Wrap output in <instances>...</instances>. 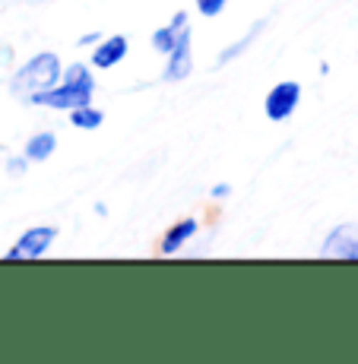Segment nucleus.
I'll use <instances>...</instances> for the list:
<instances>
[{
  "label": "nucleus",
  "mask_w": 358,
  "mask_h": 364,
  "mask_svg": "<svg viewBox=\"0 0 358 364\" xmlns=\"http://www.w3.org/2000/svg\"><path fill=\"white\" fill-rule=\"evenodd\" d=\"M60 58L54 51H41L35 54L29 64H23L13 73L10 80V92L16 95V99H26L29 102V95L41 92V89H51L60 82Z\"/></svg>",
  "instance_id": "f257e3e1"
},
{
  "label": "nucleus",
  "mask_w": 358,
  "mask_h": 364,
  "mask_svg": "<svg viewBox=\"0 0 358 364\" xmlns=\"http://www.w3.org/2000/svg\"><path fill=\"white\" fill-rule=\"evenodd\" d=\"M29 102L38 105V108L73 111V108H83V105H93V92H83V89L70 86V82H58V86L41 89V92L29 95Z\"/></svg>",
  "instance_id": "f03ea898"
},
{
  "label": "nucleus",
  "mask_w": 358,
  "mask_h": 364,
  "mask_svg": "<svg viewBox=\"0 0 358 364\" xmlns=\"http://www.w3.org/2000/svg\"><path fill=\"white\" fill-rule=\"evenodd\" d=\"M298 102H301V82L285 80V82H276V86L266 92L263 111H266V117H270V121L283 124V121H289V117L295 114Z\"/></svg>",
  "instance_id": "7ed1b4c3"
},
{
  "label": "nucleus",
  "mask_w": 358,
  "mask_h": 364,
  "mask_svg": "<svg viewBox=\"0 0 358 364\" xmlns=\"http://www.w3.org/2000/svg\"><path fill=\"white\" fill-rule=\"evenodd\" d=\"M54 237H58V228L35 225V228H29V232H23L16 237V244L6 250V257H10V260H38V257L48 254V247L54 244Z\"/></svg>",
  "instance_id": "20e7f679"
},
{
  "label": "nucleus",
  "mask_w": 358,
  "mask_h": 364,
  "mask_svg": "<svg viewBox=\"0 0 358 364\" xmlns=\"http://www.w3.org/2000/svg\"><path fill=\"white\" fill-rule=\"evenodd\" d=\"M168 64H165V82H181L187 80V76L194 73V45H191V26H184V29L178 32V38H174L172 51L165 54Z\"/></svg>",
  "instance_id": "39448f33"
},
{
  "label": "nucleus",
  "mask_w": 358,
  "mask_h": 364,
  "mask_svg": "<svg viewBox=\"0 0 358 364\" xmlns=\"http://www.w3.org/2000/svg\"><path fill=\"white\" fill-rule=\"evenodd\" d=\"M320 257L324 260H358V225L352 222L336 225L327 235V241L320 244Z\"/></svg>",
  "instance_id": "423d86ee"
},
{
  "label": "nucleus",
  "mask_w": 358,
  "mask_h": 364,
  "mask_svg": "<svg viewBox=\"0 0 358 364\" xmlns=\"http://www.w3.org/2000/svg\"><path fill=\"white\" fill-rule=\"evenodd\" d=\"M127 48H130V41H127V35H108V38H102L95 45V51H93V64L98 70H111V67H117L124 58H127Z\"/></svg>",
  "instance_id": "0eeeda50"
},
{
  "label": "nucleus",
  "mask_w": 358,
  "mask_h": 364,
  "mask_svg": "<svg viewBox=\"0 0 358 364\" xmlns=\"http://www.w3.org/2000/svg\"><path fill=\"white\" fill-rule=\"evenodd\" d=\"M196 228H200V225H196V219H181V222H174V225L165 232L162 241H159V250H162L165 257L178 254V250L184 247V244L196 235Z\"/></svg>",
  "instance_id": "6e6552de"
},
{
  "label": "nucleus",
  "mask_w": 358,
  "mask_h": 364,
  "mask_svg": "<svg viewBox=\"0 0 358 364\" xmlns=\"http://www.w3.org/2000/svg\"><path fill=\"white\" fill-rule=\"evenodd\" d=\"M187 26V13L178 10L172 19H168V26H159L156 32H152V48H156L159 54H168L174 45V38H178V32Z\"/></svg>",
  "instance_id": "1a4fd4ad"
},
{
  "label": "nucleus",
  "mask_w": 358,
  "mask_h": 364,
  "mask_svg": "<svg viewBox=\"0 0 358 364\" xmlns=\"http://www.w3.org/2000/svg\"><path fill=\"white\" fill-rule=\"evenodd\" d=\"M54 149H58V136L54 133H35L26 143V159L29 162H45V159L54 156Z\"/></svg>",
  "instance_id": "9d476101"
},
{
  "label": "nucleus",
  "mask_w": 358,
  "mask_h": 364,
  "mask_svg": "<svg viewBox=\"0 0 358 364\" xmlns=\"http://www.w3.org/2000/svg\"><path fill=\"white\" fill-rule=\"evenodd\" d=\"M263 29H266V19H260V23H254V26H251V29L244 32L241 38L235 41V45L222 48V54H219V67H222V64H228V60H235V58H241V54L248 51V48H251V45H254V41H257V35H260Z\"/></svg>",
  "instance_id": "9b49d317"
},
{
  "label": "nucleus",
  "mask_w": 358,
  "mask_h": 364,
  "mask_svg": "<svg viewBox=\"0 0 358 364\" xmlns=\"http://www.w3.org/2000/svg\"><path fill=\"white\" fill-rule=\"evenodd\" d=\"M60 82H70V86L83 89V92H95L93 70H89L86 64H70L67 70H60Z\"/></svg>",
  "instance_id": "f8f14e48"
},
{
  "label": "nucleus",
  "mask_w": 358,
  "mask_h": 364,
  "mask_svg": "<svg viewBox=\"0 0 358 364\" xmlns=\"http://www.w3.org/2000/svg\"><path fill=\"white\" fill-rule=\"evenodd\" d=\"M105 121V114L95 108V105H83V108H73L70 111V124L80 130H98Z\"/></svg>",
  "instance_id": "ddd939ff"
},
{
  "label": "nucleus",
  "mask_w": 358,
  "mask_h": 364,
  "mask_svg": "<svg viewBox=\"0 0 358 364\" xmlns=\"http://www.w3.org/2000/svg\"><path fill=\"white\" fill-rule=\"evenodd\" d=\"M194 4H196V10H200L203 16H206V19H213V16H219V13L226 10V4H228V0H194Z\"/></svg>",
  "instance_id": "4468645a"
},
{
  "label": "nucleus",
  "mask_w": 358,
  "mask_h": 364,
  "mask_svg": "<svg viewBox=\"0 0 358 364\" xmlns=\"http://www.w3.org/2000/svg\"><path fill=\"white\" fill-rule=\"evenodd\" d=\"M26 165H29V159H10V162H6V171H10V174H23Z\"/></svg>",
  "instance_id": "2eb2a0df"
},
{
  "label": "nucleus",
  "mask_w": 358,
  "mask_h": 364,
  "mask_svg": "<svg viewBox=\"0 0 358 364\" xmlns=\"http://www.w3.org/2000/svg\"><path fill=\"white\" fill-rule=\"evenodd\" d=\"M102 38H105L102 32H89V35H83V38H80V45H98Z\"/></svg>",
  "instance_id": "dca6fc26"
},
{
  "label": "nucleus",
  "mask_w": 358,
  "mask_h": 364,
  "mask_svg": "<svg viewBox=\"0 0 358 364\" xmlns=\"http://www.w3.org/2000/svg\"><path fill=\"white\" fill-rule=\"evenodd\" d=\"M228 191H231L228 184H216V187H213V197H216V200H222V197H228Z\"/></svg>",
  "instance_id": "f3484780"
}]
</instances>
